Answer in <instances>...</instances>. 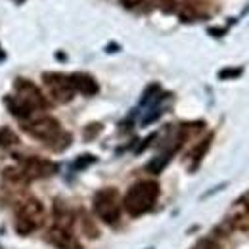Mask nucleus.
Here are the masks:
<instances>
[{
	"mask_svg": "<svg viewBox=\"0 0 249 249\" xmlns=\"http://www.w3.org/2000/svg\"><path fill=\"white\" fill-rule=\"evenodd\" d=\"M18 142H19V138L12 128H8V126L0 128V148H12Z\"/></svg>",
	"mask_w": 249,
	"mask_h": 249,
	"instance_id": "12",
	"label": "nucleus"
},
{
	"mask_svg": "<svg viewBox=\"0 0 249 249\" xmlns=\"http://www.w3.org/2000/svg\"><path fill=\"white\" fill-rule=\"evenodd\" d=\"M42 81L48 89L50 96L58 102V104H67L75 98V89L71 85V79L69 75L65 73H54V71H48L42 75Z\"/></svg>",
	"mask_w": 249,
	"mask_h": 249,
	"instance_id": "7",
	"label": "nucleus"
},
{
	"mask_svg": "<svg viewBox=\"0 0 249 249\" xmlns=\"http://www.w3.org/2000/svg\"><path fill=\"white\" fill-rule=\"evenodd\" d=\"M21 128L35 140L44 142L54 152H63L65 148L71 146V134L63 130L62 123L56 117L42 115L36 119H27L21 121Z\"/></svg>",
	"mask_w": 249,
	"mask_h": 249,
	"instance_id": "2",
	"label": "nucleus"
},
{
	"mask_svg": "<svg viewBox=\"0 0 249 249\" xmlns=\"http://www.w3.org/2000/svg\"><path fill=\"white\" fill-rule=\"evenodd\" d=\"M171 157H173V154H169V152H163L161 156L154 157V159L150 161V165H148V171H150V173H154V175H159V173L169 165Z\"/></svg>",
	"mask_w": 249,
	"mask_h": 249,
	"instance_id": "11",
	"label": "nucleus"
},
{
	"mask_svg": "<svg viewBox=\"0 0 249 249\" xmlns=\"http://www.w3.org/2000/svg\"><path fill=\"white\" fill-rule=\"evenodd\" d=\"M242 73H244L242 67H224L218 71V79L220 81H232V79H238Z\"/></svg>",
	"mask_w": 249,
	"mask_h": 249,
	"instance_id": "13",
	"label": "nucleus"
},
{
	"mask_svg": "<svg viewBox=\"0 0 249 249\" xmlns=\"http://www.w3.org/2000/svg\"><path fill=\"white\" fill-rule=\"evenodd\" d=\"M159 197V184L154 180H142L128 188L123 197V207L130 217H142L154 209Z\"/></svg>",
	"mask_w": 249,
	"mask_h": 249,
	"instance_id": "3",
	"label": "nucleus"
},
{
	"mask_svg": "<svg viewBox=\"0 0 249 249\" xmlns=\"http://www.w3.org/2000/svg\"><path fill=\"white\" fill-rule=\"evenodd\" d=\"M16 159H18V163H19V169L23 171V175H25L29 180L48 178V177H52V175H56V173L60 171L58 163H54V161H50V159H44V157L16 156Z\"/></svg>",
	"mask_w": 249,
	"mask_h": 249,
	"instance_id": "6",
	"label": "nucleus"
},
{
	"mask_svg": "<svg viewBox=\"0 0 249 249\" xmlns=\"http://www.w3.org/2000/svg\"><path fill=\"white\" fill-rule=\"evenodd\" d=\"M14 2H16V4H23L25 0H14Z\"/></svg>",
	"mask_w": 249,
	"mask_h": 249,
	"instance_id": "20",
	"label": "nucleus"
},
{
	"mask_svg": "<svg viewBox=\"0 0 249 249\" xmlns=\"http://www.w3.org/2000/svg\"><path fill=\"white\" fill-rule=\"evenodd\" d=\"M69 79H71V85H73L75 92L83 94V96H94V94L100 92V85L90 73L77 71V73H71Z\"/></svg>",
	"mask_w": 249,
	"mask_h": 249,
	"instance_id": "9",
	"label": "nucleus"
},
{
	"mask_svg": "<svg viewBox=\"0 0 249 249\" xmlns=\"http://www.w3.org/2000/svg\"><path fill=\"white\" fill-rule=\"evenodd\" d=\"M46 242L58 249H83L81 242L77 240V236L67 226H60V224L52 226L46 232Z\"/></svg>",
	"mask_w": 249,
	"mask_h": 249,
	"instance_id": "8",
	"label": "nucleus"
},
{
	"mask_svg": "<svg viewBox=\"0 0 249 249\" xmlns=\"http://www.w3.org/2000/svg\"><path fill=\"white\" fill-rule=\"evenodd\" d=\"M192 249H218V244L215 240H211V238H205V240L197 242Z\"/></svg>",
	"mask_w": 249,
	"mask_h": 249,
	"instance_id": "17",
	"label": "nucleus"
},
{
	"mask_svg": "<svg viewBox=\"0 0 249 249\" xmlns=\"http://www.w3.org/2000/svg\"><path fill=\"white\" fill-rule=\"evenodd\" d=\"M94 213L106 224H117L121 217V196L117 188H102L94 194Z\"/></svg>",
	"mask_w": 249,
	"mask_h": 249,
	"instance_id": "5",
	"label": "nucleus"
},
{
	"mask_svg": "<svg viewBox=\"0 0 249 249\" xmlns=\"http://www.w3.org/2000/svg\"><path fill=\"white\" fill-rule=\"evenodd\" d=\"M4 104L8 106V111L19 121L31 119L35 111L48 109V100L40 92V89L29 79H21V77L14 81V94L6 96Z\"/></svg>",
	"mask_w": 249,
	"mask_h": 249,
	"instance_id": "1",
	"label": "nucleus"
},
{
	"mask_svg": "<svg viewBox=\"0 0 249 249\" xmlns=\"http://www.w3.org/2000/svg\"><path fill=\"white\" fill-rule=\"evenodd\" d=\"M121 4H123V8H126V10H136L142 4H146V0H121Z\"/></svg>",
	"mask_w": 249,
	"mask_h": 249,
	"instance_id": "18",
	"label": "nucleus"
},
{
	"mask_svg": "<svg viewBox=\"0 0 249 249\" xmlns=\"http://www.w3.org/2000/svg\"><path fill=\"white\" fill-rule=\"evenodd\" d=\"M102 130V124L100 123H90L85 126V130H83V138L85 140H92V138H96V134Z\"/></svg>",
	"mask_w": 249,
	"mask_h": 249,
	"instance_id": "16",
	"label": "nucleus"
},
{
	"mask_svg": "<svg viewBox=\"0 0 249 249\" xmlns=\"http://www.w3.org/2000/svg\"><path fill=\"white\" fill-rule=\"evenodd\" d=\"M213 138H215V134L209 132V134H207L203 140H199V142L194 146V150L188 154V169H190V171H196V169L201 165L203 157L207 156V152H209V148H211Z\"/></svg>",
	"mask_w": 249,
	"mask_h": 249,
	"instance_id": "10",
	"label": "nucleus"
},
{
	"mask_svg": "<svg viewBox=\"0 0 249 249\" xmlns=\"http://www.w3.org/2000/svg\"><path fill=\"white\" fill-rule=\"evenodd\" d=\"M209 33H211L213 36H222V35L226 33V29H224V27H211V29H209Z\"/></svg>",
	"mask_w": 249,
	"mask_h": 249,
	"instance_id": "19",
	"label": "nucleus"
},
{
	"mask_svg": "<svg viewBox=\"0 0 249 249\" xmlns=\"http://www.w3.org/2000/svg\"><path fill=\"white\" fill-rule=\"evenodd\" d=\"M182 0H159V6L165 14H175L178 8H180Z\"/></svg>",
	"mask_w": 249,
	"mask_h": 249,
	"instance_id": "15",
	"label": "nucleus"
},
{
	"mask_svg": "<svg viewBox=\"0 0 249 249\" xmlns=\"http://www.w3.org/2000/svg\"><path fill=\"white\" fill-rule=\"evenodd\" d=\"M16 230L21 236H29L44 222V207L38 199H25L16 207Z\"/></svg>",
	"mask_w": 249,
	"mask_h": 249,
	"instance_id": "4",
	"label": "nucleus"
},
{
	"mask_svg": "<svg viewBox=\"0 0 249 249\" xmlns=\"http://www.w3.org/2000/svg\"><path fill=\"white\" fill-rule=\"evenodd\" d=\"M92 163H96V157H94L92 154H85V156L77 157V161L73 163V167H75L77 171H81V169H87V167H90Z\"/></svg>",
	"mask_w": 249,
	"mask_h": 249,
	"instance_id": "14",
	"label": "nucleus"
}]
</instances>
